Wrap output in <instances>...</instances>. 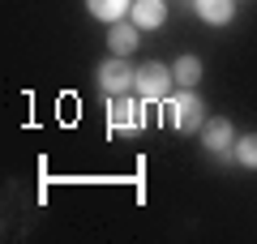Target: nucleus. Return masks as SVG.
Wrapping results in <instances>:
<instances>
[{"label": "nucleus", "mask_w": 257, "mask_h": 244, "mask_svg": "<svg viewBox=\"0 0 257 244\" xmlns=\"http://www.w3.org/2000/svg\"><path fill=\"white\" fill-rule=\"evenodd\" d=\"M128 18L138 22L142 30H159V26L167 22V5H163V0H133Z\"/></svg>", "instance_id": "obj_6"}, {"label": "nucleus", "mask_w": 257, "mask_h": 244, "mask_svg": "<svg viewBox=\"0 0 257 244\" xmlns=\"http://www.w3.org/2000/svg\"><path fill=\"white\" fill-rule=\"evenodd\" d=\"M133 81H138V69H133L124 56H107V60L99 64V86L107 94H124Z\"/></svg>", "instance_id": "obj_4"}, {"label": "nucleus", "mask_w": 257, "mask_h": 244, "mask_svg": "<svg viewBox=\"0 0 257 244\" xmlns=\"http://www.w3.org/2000/svg\"><path fill=\"white\" fill-rule=\"evenodd\" d=\"M138 35H142V26H138V22H133V18H128V22H111L107 47H111V52H116V56H128V52H133V47H138Z\"/></svg>", "instance_id": "obj_7"}, {"label": "nucleus", "mask_w": 257, "mask_h": 244, "mask_svg": "<svg viewBox=\"0 0 257 244\" xmlns=\"http://www.w3.org/2000/svg\"><path fill=\"white\" fill-rule=\"evenodd\" d=\"M193 9H197L202 22H210V26H227L236 18V0H193Z\"/></svg>", "instance_id": "obj_8"}, {"label": "nucleus", "mask_w": 257, "mask_h": 244, "mask_svg": "<svg viewBox=\"0 0 257 244\" xmlns=\"http://www.w3.org/2000/svg\"><path fill=\"white\" fill-rule=\"evenodd\" d=\"M138 94H142V103H167L172 99V86H176V73H172V64H163V60H146L138 69Z\"/></svg>", "instance_id": "obj_1"}, {"label": "nucleus", "mask_w": 257, "mask_h": 244, "mask_svg": "<svg viewBox=\"0 0 257 244\" xmlns=\"http://www.w3.org/2000/svg\"><path fill=\"white\" fill-rule=\"evenodd\" d=\"M86 9L94 13L99 22H124L128 18V9H133V0H86Z\"/></svg>", "instance_id": "obj_9"}, {"label": "nucleus", "mask_w": 257, "mask_h": 244, "mask_svg": "<svg viewBox=\"0 0 257 244\" xmlns=\"http://www.w3.org/2000/svg\"><path fill=\"white\" fill-rule=\"evenodd\" d=\"M167 116H172V129H180V133H202V125L210 120L202 94H193L189 86H184L176 99H167Z\"/></svg>", "instance_id": "obj_2"}, {"label": "nucleus", "mask_w": 257, "mask_h": 244, "mask_svg": "<svg viewBox=\"0 0 257 244\" xmlns=\"http://www.w3.org/2000/svg\"><path fill=\"white\" fill-rule=\"evenodd\" d=\"M172 73H176V81H180V86H197V81H202V60H197V56H180V60L172 64Z\"/></svg>", "instance_id": "obj_10"}, {"label": "nucleus", "mask_w": 257, "mask_h": 244, "mask_svg": "<svg viewBox=\"0 0 257 244\" xmlns=\"http://www.w3.org/2000/svg\"><path fill=\"white\" fill-rule=\"evenodd\" d=\"M236 159L257 172V133H248V137H240V142H236Z\"/></svg>", "instance_id": "obj_11"}, {"label": "nucleus", "mask_w": 257, "mask_h": 244, "mask_svg": "<svg viewBox=\"0 0 257 244\" xmlns=\"http://www.w3.org/2000/svg\"><path fill=\"white\" fill-rule=\"evenodd\" d=\"M142 111H146V103L128 99V94H111V103H107V129H111V133H138V129L146 125Z\"/></svg>", "instance_id": "obj_3"}, {"label": "nucleus", "mask_w": 257, "mask_h": 244, "mask_svg": "<svg viewBox=\"0 0 257 244\" xmlns=\"http://www.w3.org/2000/svg\"><path fill=\"white\" fill-rule=\"evenodd\" d=\"M202 142H206V150H214V154H231V146H236V129H231V120L227 116H210L202 125Z\"/></svg>", "instance_id": "obj_5"}]
</instances>
